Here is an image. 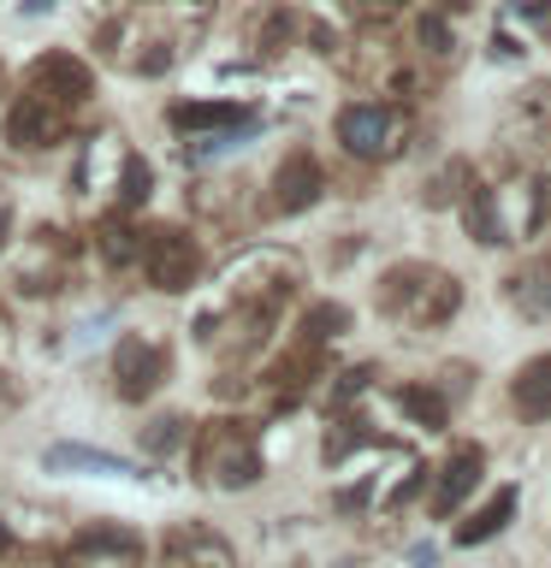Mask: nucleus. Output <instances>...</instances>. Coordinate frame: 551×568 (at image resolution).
Segmentation results:
<instances>
[{"label":"nucleus","instance_id":"nucleus-18","mask_svg":"<svg viewBox=\"0 0 551 568\" xmlns=\"http://www.w3.org/2000/svg\"><path fill=\"white\" fill-rule=\"evenodd\" d=\"M462 220H469V231H474L480 243H510L504 220H498V195H492V190H474L469 207H462Z\"/></svg>","mask_w":551,"mask_h":568},{"label":"nucleus","instance_id":"nucleus-10","mask_svg":"<svg viewBox=\"0 0 551 568\" xmlns=\"http://www.w3.org/2000/svg\"><path fill=\"white\" fill-rule=\"evenodd\" d=\"M30 95H48L53 106H78L89 95V71L71 53H48L30 65Z\"/></svg>","mask_w":551,"mask_h":568},{"label":"nucleus","instance_id":"nucleus-25","mask_svg":"<svg viewBox=\"0 0 551 568\" xmlns=\"http://www.w3.org/2000/svg\"><path fill=\"white\" fill-rule=\"evenodd\" d=\"M53 0H24V18H36V12H48Z\"/></svg>","mask_w":551,"mask_h":568},{"label":"nucleus","instance_id":"nucleus-8","mask_svg":"<svg viewBox=\"0 0 551 568\" xmlns=\"http://www.w3.org/2000/svg\"><path fill=\"white\" fill-rule=\"evenodd\" d=\"M320 190H327V172H320L314 154H291V160H284V166L273 172V207H279V213L314 207Z\"/></svg>","mask_w":551,"mask_h":568},{"label":"nucleus","instance_id":"nucleus-20","mask_svg":"<svg viewBox=\"0 0 551 568\" xmlns=\"http://www.w3.org/2000/svg\"><path fill=\"white\" fill-rule=\"evenodd\" d=\"M415 36H421V48H427V53H451V30H444V18H439V12H427Z\"/></svg>","mask_w":551,"mask_h":568},{"label":"nucleus","instance_id":"nucleus-15","mask_svg":"<svg viewBox=\"0 0 551 568\" xmlns=\"http://www.w3.org/2000/svg\"><path fill=\"white\" fill-rule=\"evenodd\" d=\"M48 468H83V474H137L124 456H113V450H83V444H53L48 450Z\"/></svg>","mask_w":551,"mask_h":568},{"label":"nucleus","instance_id":"nucleus-16","mask_svg":"<svg viewBox=\"0 0 551 568\" xmlns=\"http://www.w3.org/2000/svg\"><path fill=\"white\" fill-rule=\"evenodd\" d=\"M350 332V308L344 302H314L309 314H302V344H332V337H344Z\"/></svg>","mask_w":551,"mask_h":568},{"label":"nucleus","instance_id":"nucleus-23","mask_svg":"<svg viewBox=\"0 0 551 568\" xmlns=\"http://www.w3.org/2000/svg\"><path fill=\"white\" fill-rule=\"evenodd\" d=\"M101 255H107V261H124V255H131V231H124L119 220H107V231H101Z\"/></svg>","mask_w":551,"mask_h":568},{"label":"nucleus","instance_id":"nucleus-1","mask_svg":"<svg viewBox=\"0 0 551 568\" xmlns=\"http://www.w3.org/2000/svg\"><path fill=\"white\" fill-rule=\"evenodd\" d=\"M380 308L403 326H444L462 308V284L444 273V266L427 261H403L380 278Z\"/></svg>","mask_w":551,"mask_h":568},{"label":"nucleus","instance_id":"nucleus-22","mask_svg":"<svg viewBox=\"0 0 551 568\" xmlns=\"http://www.w3.org/2000/svg\"><path fill=\"white\" fill-rule=\"evenodd\" d=\"M368 379H373V367H350L344 379L332 385V408H344L350 397H362V385H368Z\"/></svg>","mask_w":551,"mask_h":568},{"label":"nucleus","instance_id":"nucleus-28","mask_svg":"<svg viewBox=\"0 0 551 568\" xmlns=\"http://www.w3.org/2000/svg\"><path fill=\"white\" fill-rule=\"evenodd\" d=\"M202 568H220V562H202Z\"/></svg>","mask_w":551,"mask_h":568},{"label":"nucleus","instance_id":"nucleus-3","mask_svg":"<svg viewBox=\"0 0 551 568\" xmlns=\"http://www.w3.org/2000/svg\"><path fill=\"white\" fill-rule=\"evenodd\" d=\"M142 273H149L154 291H190L196 278H202V248H196L190 231H178V225H160L149 231V243H142Z\"/></svg>","mask_w":551,"mask_h":568},{"label":"nucleus","instance_id":"nucleus-6","mask_svg":"<svg viewBox=\"0 0 551 568\" xmlns=\"http://www.w3.org/2000/svg\"><path fill=\"white\" fill-rule=\"evenodd\" d=\"M60 131H66V106H53L48 95L12 101V113H7V142L12 149H48Z\"/></svg>","mask_w":551,"mask_h":568},{"label":"nucleus","instance_id":"nucleus-9","mask_svg":"<svg viewBox=\"0 0 551 568\" xmlns=\"http://www.w3.org/2000/svg\"><path fill=\"white\" fill-rule=\"evenodd\" d=\"M480 468H487V450H480V444H457V450L444 456V468H439V486H433V515H457V509H462V497L474 491Z\"/></svg>","mask_w":551,"mask_h":568},{"label":"nucleus","instance_id":"nucleus-5","mask_svg":"<svg viewBox=\"0 0 551 568\" xmlns=\"http://www.w3.org/2000/svg\"><path fill=\"white\" fill-rule=\"evenodd\" d=\"M113 379H119L124 403H142L160 379H167V349L149 344V337H124L113 349Z\"/></svg>","mask_w":551,"mask_h":568},{"label":"nucleus","instance_id":"nucleus-17","mask_svg":"<svg viewBox=\"0 0 551 568\" xmlns=\"http://www.w3.org/2000/svg\"><path fill=\"white\" fill-rule=\"evenodd\" d=\"M398 403H403V415L409 420H421L427 433H439V426H451V408H444L439 390H427V385H403L398 390Z\"/></svg>","mask_w":551,"mask_h":568},{"label":"nucleus","instance_id":"nucleus-2","mask_svg":"<svg viewBox=\"0 0 551 568\" xmlns=\"http://www.w3.org/2000/svg\"><path fill=\"white\" fill-rule=\"evenodd\" d=\"M196 468H202L208 486L220 491H243L261 479V450H256V433L243 420H208L196 433Z\"/></svg>","mask_w":551,"mask_h":568},{"label":"nucleus","instance_id":"nucleus-21","mask_svg":"<svg viewBox=\"0 0 551 568\" xmlns=\"http://www.w3.org/2000/svg\"><path fill=\"white\" fill-rule=\"evenodd\" d=\"M178 438H184V420H178V415H160V420L149 426V450H154V456H160V450H172Z\"/></svg>","mask_w":551,"mask_h":568},{"label":"nucleus","instance_id":"nucleus-12","mask_svg":"<svg viewBox=\"0 0 551 568\" xmlns=\"http://www.w3.org/2000/svg\"><path fill=\"white\" fill-rule=\"evenodd\" d=\"M510 403L522 420H551V355H533V362L515 373Z\"/></svg>","mask_w":551,"mask_h":568},{"label":"nucleus","instance_id":"nucleus-4","mask_svg":"<svg viewBox=\"0 0 551 568\" xmlns=\"http://www.w3.org/2000/svg\"><path fill=\"white\" fill-rule=\"evenodd\" d=\"M338 142L355 160H385L403 149V113L398 106H380V101H355L338 113Z\"/></svg>","mask_w":551,"mask_h":568},{"label":"nucleus","instance_id":"nucleus-19","mask_svg":"<svg viewBox=\"0 0 551 568\" xmlns=\"http://www.w3.org/2000/svg\"><path fill=\"white\" fill-rule=\"evenodd\" d=\"M119 202H124V207L149 202V166H142V160H124V184H119Z\"/></svg>","mask_w":551,"mask_h":568},{"label":"nucleus","instance_id":"nucleus-24","mask_svg":"<svg viewBox=\"0 0 551 568\" xmlns=\"http://www.w3.org/2000/svg\"><path fill=\"white\" fill-rule=\"evenodd\" d=\"M457 184H462V166H444V178H439L433 190H427V202H433V207H444V202L457 195Z\"/></svg>","mask_w":551,"mask_h":568},{"label":"nucleus","instance_id":"nucleus-13","mask_svg":"<svg viewBox=\"0 0 551 568\" xmlns=\"http://www.w3.org/2000/svg\"><path fill=\"white\" fill-rule=\"evenodd\" d=\"M510 515H515V486H498L487 504H480L469 521L457 527V545H487V539H498V532L510 527Z\"/></svg>","mask_w":551,"mask_h":568},{"label":"nucleus","instance_id":"nucleus-14","mask_svg":"<svg viewBox=\"0 0 551 568\" xmlns=\"http://www.w3.org/2000/svg\"><path fill=\"white\" fill-rule=\"evenodd\" d=\"M172 124L178 131H238V124H249V113L238 101H178Z\"/></svg>","mask_w":551,"mask_h":568},{"label":"nucleus","instance_id":"nucleus-26","mask_svg":"<svg viewBox=\"0 0 551 568\" xmlns=\"http://www.w3.org/2000/svg\"><path fill=\"white\" fill-rule=\"evenodd\" d=\"M373 7H403V0H373Z\"/></svg>","mask_w":551,"mask_h":568},{"label":"nucleus","instance_id":"nucleus-11","mask_svg":"<svg viewBox=\"0 0 551 568\" xmlns=\"http://www.w3.org/2000/svg\"><path fill=\"white\" fill-rule=\"evenodd\" d=\"M320 379V349L314 344H297V349H284L273 367H267V385H273V397L279 403H297L302 390H309Z\"/></svg>","mask_w":551,"mask_h":568},{"label":"nucleus","instance_id":"nucleus-7","mask_svg":"<svg viewBox=\"0 0 551 568\" xmlns=\"http://www.w3.org/2000/svg\"><path fill=\"white\" fill-rule=\"evenodd\" d=\"M137 557H142V539L131 527H89L71 545V562L78 568H137Z\"/></svg>","mask_w":551,"mask_h":568},{"label":"nucleus","instance_id":"nucleus-27","mask_svg":"<svg viewBox=\"0 0 551 568\" xmlns=\"http://www.w3.org/2000/svg\"><path fill=\"white\" fill-rule=\"evenodd\" d=\"M0 550H7V527H0Z\"/></svg>","mask_w":551,"mask_h":568}]
</instances>
